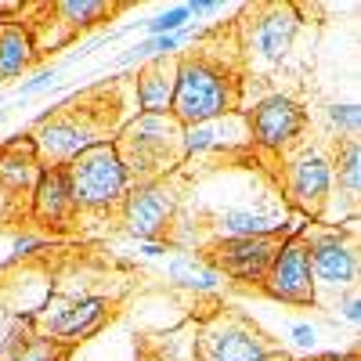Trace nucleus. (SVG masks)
<instances>
[{"mask_svg":"<svg viewBox=\"0 0 361 361\" xmlns=\"http://www.w3.org/2000/svg\"><path fill=\"white\" fill-rule=\"evenodd\" d=\"M76 206H109L127 192V170L116 145H87L66 170Z\"/></svg>","mask_w":361,"mask_h":361,"instance_id":"2","label":"nucleus"},{"mask_svg":"<svg viewBox=\"0 0 361 361\" xmlns=\"http://www.w3.org/2000/svg\"><path fill=\"white\" fill-rule=\"evenodd\" d=\"M29 66V37L22 29L8 25L0 33V76H18Z\"/></svg>","mask_w":361,"mask_h":361,"instance_id":"16","label":"nucleus"},{"mask_svg":"<svg viewBox=\"0 0 361 361\" xmlns=\"http://www.w3.org/2000/svg\"><path fill=\"white\" fill-rule=\"evenodd\" d=\"M267 293L286 304H311L314 300V275H311V246L304 238H289L279 246L267 267Z\"/></svg>","mask_w":361,"mask_h":361,"instance_id":"4","label":"nucleus"},{"mask_svg":"<svg viewBox=\"0 0 361 361\" xmlns=\"http://www.w3.org/2000/svg\"><path fill=\"white\" fill-rule=\"evenodd\" d=\"M58 11H62L66 18H73V22H80V25H87V22H94V18L109 15V11H112V4H98V0H83V4H58Z\"/></svg>","mask_w":361,"mask_h":361,"instance_id":"18","label":"nucleus"},{"mask_svg":"<svg viewBox=\"0 0 361 361\" xmlns=\"http://www.w3.org/2000/svg\"><path fill=\"white\" fill-rule=\"evenodd\" d=\"M105 314V300L90 296V300H69L58 311L47 314V333L51 336H62V340H73V336H83L87 329H94Z\"/></svg>","mask_w":361,"mask_h":361,"instance_id":"11","label":"nucleus"},{"mask_svg":"<svg viewBox=\"0 0 361 361\" xmlns=\"http://www.w3.org/2000/svg\"><path fill=\"white\" fill-rule=\"evenodd\" d=\"M340 177H343V188H347L350 195H357V177H361V170H357V141H350V145H347V152H343V166H340Z\"/></svg>","mask_w":361,"mask_h":361,"instance_id":"21","label":"nucleus"},{"mask_svg":"<svg viewBox=\"0 0 361 361\" xmlns=\"http://www.w3.org/2000/svg\"><path fill=\"white\" fill-rule=\"evenodd\" d=\"M293 33H296V15L289 8H275L271 15H264L257 22L253 40H257V51L267 58V62H282L289 44H293Z\"/></svg>","mask_w":361,"mask_h":361,"instance_id":"14","label":"nucleus"},{"mask_svg":"<svg viewBox=\"0 0 361 361\" xmlns=\"http://www.w3.org/2000/svg\"><path fill=\"white\" fill-rule=\"evenodd\" d=\"M51 80H54V73H40L33 83H25V87H22V94H33L37 87H44V83H51Z\"/></svg>","mask_w":361,"mask_h":361,"instance_id":"26","label":"nucleus"},{"mask_svg":"<svg viewBox=\"0 0 361 361\" xmlns=\"http://www.w3.org/2000/svg\"><path fill=\"white\" fill-rule=\"evenodd\" d=\"M354 271H357L354 250L343 243L340 235L314 238V246H311V275H314L322 286L343 289V286L354 282Z\"/></svg>","mask_w":361,"mask_h":361,"instance_id":"7","label":"nucleus"},{"mask_svg":"<svg viewBox=\"0 0 361 361\" xmlns=\"http://www.w3.org/2000/svg\"><path fill=\"white\" fill-rule=\"evenodd\" d=\"M173 209V195L159 185H145L127 202V224L137 238H152L166 228V217Z\"/></svg>","mask_w":361,"mask_h":361,"instance_id":"8","label":"nucleus"},{"mask_svg":"<svg viewBox=\"0 0 361 361\" xmlns=\"http://www.w3.org/2000/svg\"><path fill=\"white\" fill-rule=\"evenodd\" d=\"M0 177H4L11 188H22V185H29L33 170H29V163H22V159H0Z\"/></svg>","mask_w":361,"mask_h":361,"instance_id":"22","label":"nucleus"},{"mask_svg":"<svg viewBox=\"0 0 361 361\" xmlns=\"http://www.w3.org/2000/svg\"><path fill=\"white\" fill-rule=\"evenodd\" d=\"M188 15H192L188 8H173V11H166V15H159V18L148 22V33H152V37H173L177 29L188 22Z\"/></svg>","mask_w":361,"mask_h":361,"instance_id":"19","label":"nucleus"},{"mask_svg":"<svg viewBox=\"0 0 361 361\" xmlns=\"http://www.w3.org/2000/svg\"><path fill=\"white\" fill-rule=\"evenodd\" d=\"M37 148L51 163H62V159L73 163L87 148V134H83V127L69 123V119H51V123H44L40 134H37Z\"/></svg>","mask_w":361,"mask_h":361,"instance_id":"13","label":"nucleus"},{"mask_svg":"<svg viewBox=\"0 0 361 361\" xmlns=\"http://www.w3.org/2000/svg\"><path fill=\"white\" fill-rule=\"evenodd\" d=\"M224 231L231 238H253V235H271L275 231V221L264 217V214H243V209H228L221 217Z\"/></svg>","mask_w":361,"mask_h":361,"instance_id":"17","label":"nucleus"},{"mask_svg":"<svg viewBox=\"0 0 361 361\" xmlns=\"http://www.w3.org/2000/svg\"><path fill=\"white\" fill-rule=\"evenodd\" d=\"M329 119H333V123H336L340 130L354 134V130H357L361 112H357V105H333V109H329Z\"/></svg>","mask_w":361,"mask_h":361,"instance_id":"23","label":"nucleus"},{"mask_svg":"<svg viewBox=\"0 0 361 361\" xmlns=\"http://www.w3.org/2000/svg\"><path fill=\"white\" fill-rule=\"evenodd\" d=\"M329 180H333V173H329V163L322 156H307L300 159L293 170H289V192L296 199L300 209H307V214H318L325 195H329Z\"/></svg>","mask_w":361,"mask_h":361,"instance_id":"10","label":"nucleus"},{"mask_svg":"<svg viewBox=\"0 0 361 361\" xmlns=\"http://www.w3.org/2000/svg\"><path fill=\"white\" fill-rule=\"evenodd\" d=\"M343 314H347L350 322H357V314H361V311H357V300H354V296L347 300V307H343Z\"/></svg>","mask_w":361,"mask_h":361,"instance_id":"27","label":"nucleus"},{"mask_svg":"<svg viewBox=\"0 0 361 361\" xmlns=\"http://www.w3.org/2000/svg\"><path fill=\"white\" fill-rule=\"evenodd\" d=\"M318 361H357L354 354H325V357H318Z\"/></svg>","mask_w":361,"mask_h":361,"instance_id":"28","label":"nucleus"},{"mask_svg":"<svg viewBox=\"0 0 361 361\" xmlns=\"http://www.w3.org/2000/svg\"><path fill=\"white\" fill-rule=\"evenodd\" d=\"M250 127H253V137L264 148H282L289 137L300 134V127H304V109L289 98H267L250 112Z\"/></svg>","mask_w":361,"mask_h":361,"instance_id":"6","label":"nucleus"},{"mask_svg":"<svg viewBox=\"0 0 361 361\" xmlns=\"http://www.w3.org/2000/svg\"><path fill=\"white\" fill-rule=\"evenodd\" d=\"M173 47H177V33L173 37H152L148 44L137 47V54H170Z\"/></svg>","mask_w":361,"mask_h":361,"instance_id":"24","label":"nucleus"},{"mask_svg":"<svg viewBox=\"0 0 361 361\" xmlns=\"http://www.w3.org/2000/svg\"><path fill=\"white\" fill-rule=\"evenodd\" d=\"M293 336H296V343H300V347H311V343H314V329L296 325V329H293Z\"/></svg>","mask_w":361,"mask_h":361,"instance_id":"25","label":"nucleus"},{"mask_svg":"<svg viewBox=\"0 0 361 361\" xmlns=\"http://www.w3.org/2000/svg\"><path fill=\"white\" fill-rule=\"evenodd\" d=\"M173 83H177V62H152L141 80H137V102L145 112H166L170 102H173Z\"/></svg>","mask_w":361,"mask_h":361,"instance_id":"15","label":"nucleus"},{"mask_svg":"<svg viewBox=\"0 0 361 361\" xmlns=\"http://www.w3.org/2000/svg\"><path fill=\"white\" fill-rule=\"evenodd\" d=\"M279 253V243L271 235H253V238H228V243L217 246V264L235 279H260L264 271L271 267Z\"/></svg>","mask_w":361,"mask_h":361,"instance_id":"5","label":"nucleus"},{"mask_svg":"<svg viewBox=\"0 0 361 361\" xmlns=\"http://www.w3.org/2000/svg\"><path fill=\"white\" fill-rule=\"evenodd\" d=\"M15 343H18V340H8V347H4V350H0V361H15V357H11V350H15Z\"/></svg>","mask_w":361,"mask_h":361,"instance_id":"29","label":"nucleus"},{"mask_svg":"<svg viewBox=\"0 0 361 361\" xmlns=\"http://www.w3.org/2000/svg\"><path fill=\"white\" fill-rule=\"evenodd\" d=\"M177 141V119H170L166 112H141V119L127 127L123 141H119L116 152H127L130 159H123L127 177L130 173H152L159 170L163 159H170V145Z\"/></svg>","mask_w":361,"mask_h":361,"instance_id":"3","label":"nucleus"},{"mask_svg":"<svg viewBox=\"0 0 361 361\" xmlns=\"http://www.w3.org/2000/svg\"><path fill=\"white\" fill-rule=\"evenodd\" d=\"M267 343L243 325H224L202 343V361H264Z\"/></svg>","mask_w":361,"mask_h":361,"instance_id":"9","label":"nucleus"},{"mask_svg":"<svg viewBox=\"0 0 361 361\" xmlns=\"http://www.w3.org/2000/svg\"><path fill=\"white\" fill-rule=\"evenodd\" d=\"M73 209H76V199H73L66 170H47L37 185V217L51 221V224H62L73 217Z\"/></svg>","mask_w":361,"mask_h":361,"instance_id":"12","label":"nucleus"},{"mask_svg":"<svg viewBox=\"0 0 361 361\" xmlns=\"http://www.w3.org/2000/svg\"><path fill=\"white\" fill-rule=\"evenodd\" d=\"M173 119L177 123L199 127L214 116H224L231 109V83L202 62H180L177 83H173Z\"/></svg>","mask_w":361,"mask_h":361,"instance_id":"1","label":"nucleus"},{"mask_svg":"<svg viewBox=\"0 0 361 361\" xmlns=\"http://www.w3.org/2000/svg\"><path fill=\"white\" fill-rule=\"evenodd\" d=\"M15 361H66V350L58 347L54 340H37V343L22 347V354Z\"/></svg>","mask_w":361,"mask_h":361,"instance_id":"20","label":"nucleus"}]
</instances>
